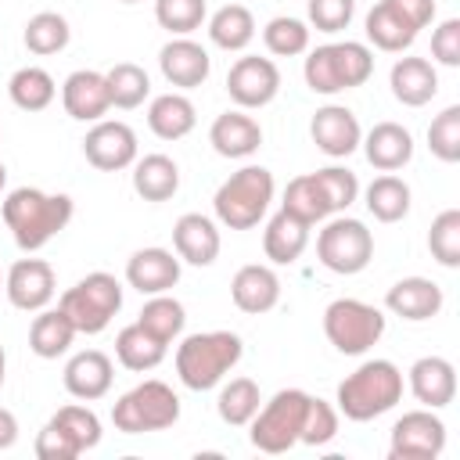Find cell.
<instances>
[{
    "label": "cell",
    "instance_id": "7",
    "mask_svg": "<svg viewBox=\"0 0 460 460\" xmlns=\"http://www.w3.org/2000/svg\"><path fill=\"white\" fill-rule=\"evenodd\" d=\"M180 420V395L165 381H140L119 402L111 406V424L122 435H144V431H165Z\"/></svg>",
    "mask_w": 460,
    "mask_h": 460
},
{
    "label": "cell",
    "instance_id": "53",
    "mask_svg": "<svg viewBox=\"0 0 460 460\" xmlns=\"http://www.w3.org/2000/svg\"><path fill=\"white\" fill-rule=\"evenodd\" d=\"M4 370H7V356H4V345H0V388H4Z\"/></svg>",
    "mask_w": 460,
    "mask_h": 460
},
{
    "label": "cell",
    "instance_id": "33",
    "mask_svg": "<svg viewBox=\"0 0 460 460\" xmlns=\"http://www.w3.org/2000/svg\"><path fill=\"white\" fill-rule=\"evenodd\" d=\"M208 40L219 50H244L255 40V18L241 4H226L208 18Z\"/></svg>",
    "mask_w": 460,
    "mask_h": 460
},
{
    "label": "cell",
    "instance_id": "6",
    "mask_svg": "<svg viewBox=\"0 0 460 460\" xmlns=\"http://www.w3.org/2000/svg\"><path fill=\"white\" fill-rule=\"evenodd\" d=\"M58 309L72 320L75 334H101L111 323V316L122 309V284L104 270L86 273L79 284L61 291Z\"/></svg>",
    "mask_w": 460,
    "mask_h": 460
},
{
    "label": "cell",
    "instance_id": "40",
    "mask_svg": "<svg viewBox=\"0 0 460 460\" xmlns=\"http://www.w3.org/2000/svg\"><path fill=\"white\" fill-rule=\"evenodd\" d=\"M104 79H108L111 108H122V111L140 108L144 97L151 93V79H147V72H144L140 65H133V61H119V65H111V68L104 72Z\"/></svg>",
    "mask_w": 460,
    "mask_h": 460
},
{
    "label": "cell",
    "instance_id": "46",
    "mask_svg": "<svg viewBox=\"0 0 460 460\" xmlns=\"http://www.w3.org/2000/svg\"><path fill=\"white\" fill-rule=\"evenodd\" d=\"M50 420H58L72 438H75V446L86 453V449H93L97 442H101V420H97V413L90 410V406H75V402H68V406H61Z\"/></svg>",
    "mask_w": 460,
    "mask_h": 460
},
{
    "label": "cell",
    "instance_id": "36",
    "mask_svg": "<svg viewBox=\"0 0 460 460\" xmlns=\"http://www.w3.org/2000/svg\"><path fill=\"white\" fill-rule=\"evenodd\" d=\"M137 323L144 327V331H151L158 341H176L180 334H183V323H187V313H183V302H176L172 295H151L147 302H144V309H140V316H137Z\"/></svg>",
    "mask_w": 460,
    "mask_h": 460
},
{
    "label": "cell",
    "instance_id": "18",
    "mask_svg": "<svg viewBox=\"0 0 460 460\" xmlns=\"http://www.w3.org/2000/svg\"><path fill=\"white\" fill-rule=\"evenodd\" d=\"M230 298H234V305L241 313L262 316V313H270L280 302V277L270 266H262V262H248V266H241L234 273Z\"/></svg>",
    "mask_w": 460,
    "mask_h": 460
},
{
    "label": "cell",
    "instance_id": "39",
    "mask_svg": "<svg viewBox=\"0 0 460 460\" xmlns=\"http://www.w3.org/2000/svg\"><path fill=\"white\" fill-rule=\"evenodd\" d=\"M22 40H25V47H29L32 54L50 58V54H58V50L68 47L72 29H68V22H65L58 11H40V14H32V18L25 22Z\"/></svg>",
    "mask_w": 460,
    "mask_h": 460
},
{
    "label": "cell",
    "instance_id": "3",
    "mask_svg": "<svg viewBox=\"0 0 460 460\" xmlns=\"http://www.w3.org/2000/svg\"><path fill=\"white\" fill-rule=\"evenodd\" d=\"M402 399V370L392 359H367L338 385V410L349 420H374Z\"/></svg>",
    "mask_w": 460,
    "mask_h": 460
},
{
    "label": "cell",
    "instance_id": "26",
    "mask_svg": "<svg viewBox=\"0 0 460 460\" xmlns=\"http://www.w3.org/2000/svg\"><path fill=\"white\" fill-rule=\"evenodd\" d=\"M359 144H363L367 162L381 172H395L413 158V137L399 122H377Z\"/></svg>",
    "mask_w": 460,
    "mask_h": 460
},
{
    "label": "cell",
    "instance_id": "21",
    "mask_svg": "<svg viewBox=\"0 0 460 460\" xmlns=\"http://www.w3.org/2000/svg\"><path fill=\"white\" fill-rule=\"evenodd\" d=\"M111 381H115V367L101 349H83L65 363V388L83 402L104 399Z\"/></svg>",
    "mask_w": 460,
    "mask_h": 460
},
{
    "label": "cell",
    "instance_id": "22",
    "mask_svg": "<svg viewBox=\"0 0 460 460\" xmlns=\"http://www.w3.org/2000/svg\"><path fill=\"white\" fill-rule=\"evenodd\" d=\"M219 230L208 216L201 212H187L176 219L172 226V248L180 255V262H190V266H212L216 255H219Z\"/></svg>",
    "mask_w": 460,
    "mask_h": 460
},
{
    "label": "cell",
    "instance_id": "23",
    "mask_svg": "<svg viewBox=\"0 0 460 460\" xmlns=\"http://www.w3.org/2000/svg\"><path fill=\"white\" fill-rule=\"evenodd\" d=\"M410 392L428 410L449 406L453 395H456V370H453V363L442 359V356H420L410 367Z\"/></svg>",
    "mask_w": 460,
    "mask_h": 460
},
{
    "label": "cell",
    "instance_id": "38",
    "mask_svg": "<svg viewBox=\"0 0 460 460\" xmlns=\"http://www.w3.org/2000/svg\"><path fill=\"white\" fill-rule=\"evenodd\" d=\"M280 208H284V212H291L295 219L309 223V226L331 216L327 198H323V190H320V183H316V176H313V172L295 176V180L284 187V201H280Z\"/></svg>",
    "mask_w": 460,
    "mask_h": 460
},
{
    "label": "cell",
    "instance_id": "11",
    "mask_svg": "<svg viewBox=\"0 0 460 460\" xmlns=\"http://www.w3.org/2000/svg\"><path fill=\"white\" fill-rule=\"evenodd\" d=\"M446 449V424L424 406L410 410L392 424L388 453L392 460H435Z\"/></svg>",
    "mask_w": 460,
    "mask_h": 460
},
{
    "label": "cell",
    "instance_id": "54",
    "mask_svg": "<svg viewBox=\"0 0 460 460\" xmlns=\"http://www.w3.org/2000/svg\"><path fill=\"white\" fill-rule=\"evenodd\" d=\"M4 183H7V169H4V162H0V190H4Z\"/></svg>",
    "mask_w": 460,
    "mask_h": 460
},
{
    "label": "cell",
    "instance_id": "19",
    "mask_svg": "<svg viewBox=\"0 0 460 460\" xmlns=\"http://www.w3.org/2000/svg\"><path fill=\"white\" fill-rule=\"evenodd\" d=\"M126 280L140 295H162L180 280V255L169 248H140L126 262Z\"/></svg>",
    "mask_w": 460,
    "mask_h": 460
},
{
    "label": "cell",
    "instance_id": "27",
    "mask_svg": "<svg viewBox=\"0 0 460 460\" xmlns=\"http://www.w3.org/2000/svg\"><path fill=\"white\" fill-rule=\"evenodd\" d=\"M305 244H309V223L295 219V216L284 212V208H280V212L266 223V230H262V252H266V259L277 262V266H291V262L305 252Z\"/></svg>",
    "mask_w": 460,
    "mask_h": 460
},
{
    "label": "cell",
    "instance_id": "13",
    "mask_svg": "<svg viewBox=\"0 0 460 460\" xmlns=\"http://www.w3.org/2000/svg\"><path fill=\"white\" fill-rule=\"evenodd\" d=\"M226 93L237 108H266L280 93V72L270 58H237L226 72Z\"/></svg>",
    "mask_w": 460,
    "mask_h": 460
},
{
    "label": "cell",
    "instance_id": "16",
    "mask_svg": "<svg viewBox=\"0 0 460 460\" xmlns=\"http://www.w3.org/2000/svg\"><path fill=\"white\" fill-rule=\"evenodd\" d=\"M61 104H65L68 119H75V122H101L108 115V108H111V93H108L104 72L75 68L61 86Z\"/></svg>",
    "mask_w": 460,
    "mask_h": 460
},
{
    "label": "cell",
    "instance_id": "8",
    "mask_svg": "<svg viewBox=\"0 0 460 460\" xmlns=\"http://www.w3.org/2000/svg\"><path fill=\"white\" fill-rule=\"evenodd\" d=\"M323 334L341 356H363L385 334V313L359 298H334L323 309Z\"/></svg>",
    "mask_w": 460,
    "mask_h": 460
},
{
    "label": "cell",
    "instance_id": "31",
    "mask_svg": "<svg viewBox=\"0 0 460 460\" xmlns=\"http://www.w3.org/2000/svg\"><path fill=\"white\" fill-rule=\"evenodd\" d=\"M165 341H158L151 331H144L140 323H129L115 334V356L126 370L133 374H144V370H155L162 359H165Z\"/></svg>",
    "mask_w": 460,
    "mask_h": 460
},
{
    "label": "cell",
    "instance_id": "10",
    "mask_svg": "<svg viewBox=\"0 0 460 460\" xmlns=\"http://www.w3.org/2000/svg\"><path fill=\"white\" fill-rule=\"evenodd\" d=\"M316 259L323 270L331 273H341V277H352L359 270L370 266L374 259V234L367 230V223L359 219H349V216H338L331 219L320 237H316Z\"/></svg>",
    "mask_w": 460,
    "mask_h": 460
},
{
    "label": "cell",
    "instance_id": "4",
    "mask_svg": "<svg viewBox=\"0 0 460 460\" xmlns=\"http://www.w3.org/2000/svg\"><path fill=\"white\" fill-rule=\"evenodd\" d=\"M374 72V54L367 43H356V40H345V43H323L316 50H309L305 65H302V75H305V86L313 93H341V90H352V86H363Z\"/></svg>",
    "mask_w": 460,
    "mask_h": 460
},
{
    "label": "cell",
    "instance_id": "20",
    "mask_svg": "<svg viewBox=\"0 0 460 460\" xmlns=\"http://www.w3.org/2000/svg\"><path fill=\"white\" fill-rule=\"evenodd\" d=\"M442 302H446L442 288H438L435 280H428V277H402V280H395V284L388 288V295H385L388 313H395V316H402V320H410V323H420V320L438 316Z\"/></svg>",
    "mask_w": 460,
    "mask_h": 460
},
{
    "label": "cell",
    "instance_id": "42",
    "mask_svg": "<svg viewBox=\"0 0 460 460\" xmlns=\"http://www.w3.org/2000/svg\"><path fill=\"white\" fill-rule=\"evenodd\" d=\"M428 252L446 270L460 266V208H446L435 216L431 234H428Z\"/></svg>",
    "mask_w": 460,
    "mask_h": 460
},
{
    "label": "cell",
    "instance_id": "28",
    "mask_svg": "<svg viewBox=\"0 0 460 460\" xmlns=\"http://www.w3.org/2000/svg\"><path fill=\"white\" fill-rule=\"evenodd\" d=\"M147 126L158 140H183L198 126V111L183 93H162L147 108Z\"/></svg>",
    "mask_w": 460,
    "mask_h": 460
},
{
    "label": "cell",
    "instance_id": "12",
    "mask_svg": "<svg viewBox=\"0 0 460 460\" xmlns=\"http://www.w3.org/2000/svg\"><path fill=\"white\" fill-rule=\"evenodd\" d=\"M83 155L101 172H119L137 162V133L119 119H101L83 137Z\"/></svg>",
    "mask_w": 460,
    "mask_h": 460
},
{
    "label": "cell",
    "instance_id": "49",
    "mask_svg": "<svg viewBox=\"0 0 460 460\" xmlns=\"http://www.w3.org/2000/svg\"><path fill=\"white\" fill-rule=\"evenodd\" d=\"M32 449H36L40 460H75V456L83 453V449L75 446V438H72L58 420H47V424H43V431L36 435V446H32Z\"/></svg>",
    "mask_w": 460,
    "mask_h": 460
},
{
    "label": "cell",
    "instance_id": "51",
    "mask_svg": "<svg viewBox=\"0 0 460 460\" xmlns=\"http://www.w3.org/2000/svg\"><path fill=\"white\" fill-rule=\"evenodd\" d=\"M417 32L424 29V25H431V18H435V0H388Z\"/></svg>",
    "mask_w": 460,
    "mask_h": 460
},
{
    "label": "cell",
    "instance_id": "30",
    "mask_svg": "<svg viewBox=\"0 0 460 460\" xmlns=\"http://www.w3.org/2000/svg\"><path fill=\"white\" fill-rule=\"evenodd\" d=\"M367 40H370L377 50L402 54V50L417 40V29H413L388 0H381V4H374V7L367 11Z\"/></svg>",
    "mask_w": 460,
    "mask_h": 460
},
{
    "label": "cell",
    "instance_id": "45",
    "mask_svg": "<svg viewBox=\"0 0 460 460\" xmlns=\"http://www.w3.org/2000/svg\"><path fill=\"white\" fill-rule=\"evenodd\" d=\"M313 176H316V183H320V190H323L331 212H345V208L356 201V194H359V180H356L352 169L327 165V169H316Z\"/></svg>",
    "mask_w": 460,
    "mask_h": 460
},
{
    "label": "cell",
    "instance_id": "48",
    "mask_svg": "<svg viewBox=\"0 0 460 460\" xmlns=\"http://www.w3.org/2000/svg\"><path fill=\"white\" fill-rule=\"evenodd\" d=\"M356 14V0H309V25L316 32H341Z\"/></svg>",
    "mask_w": 460,
    "mask_h": 460
},
{
    "label": "cell",
    "instance_id": "17",
    "mask_svg": "<svg viewBox=\"0 0 460 460\" xmlns=\"http://www.w3.org/2000/svg\"><path fill=\"white\" fill-rule=\"evenodd\" d=\"M158 68L165 75L169 86H180V90H194L208 79L212 72V58L201 43L187 40V36H176L169 40L162 50H158Z\"/></svg>",
    "mask_w": 460,
    "mask_h": 460
},
{
    "label": "cell",
    "instance_id": "34",
    "mask_svg": "<svg viewBox=\"0 0 460 460\" xmlns=\"http://www.w3.org/2000/svg\"><path fill=\"white\" fill-rule=\"evenodd\" d=\"M7 93H11L14 108H22V111H43V108H50V101L58 97V86H54V75H50L47 68L25 65V68H18V72L11 75Z\"/></svg>",
    "mask_w": 460,
    "mask_h": 460
},
{
    "label": "cell",
    "instance_id": "24",
    "mask_svg": "<svg viewBox=\"0 0 460 460\" xmlns=\"http://www.w3.org/2000/svg\"><path fill=\"white\" fill-rule=\"evenodd\" d=\"M392 97L406 108H420L438 93V72L428 58H399L388 75Z\"/></svg>",
    "mask_w": 460,
    "mask_h": 460
},
{
    "label": "cell",
    "instance_id": "15",
    "mask_svg": "<svg viewBox=\"0 0 460 460\" xmlns=\"http://www.w3.org/2000/svg\"><path fill=\"white\" fill-rule=\"evenodd\" d=\"M309 137L327 158H349L359 147L363 129H359V119L345 104H323L313 111Z\"/></svg>",
    "mask_w": 460,
    "mask_h": 460
},
{
    "label": "cell",
    "instance_id": "41",
    "mask_svg": "<svg viewBox=\"0 0 460 460\" xmlns=\"http://www.w3.org/2000/svg\"><path fill=\"white\" fill-rule=\"evenodd\" d=\"M262 43L270 54L277 58H295V54H305L309 50V25L302 18H291V14H277L266 22L262 29Z\"/></svg>",
    "mask_w": 460,
    "mask_h": 460
},
{
    "label": "cell",
    "instance_id": "50",
    "mask_svg": "<svg viewBox=\"0 0 460 460\" xmlns=\"http://www.w3.org/2000/svg\"><path fill=\"white\" fill-rule=\"evenodd\" d=\"M431 58L446 68L460 65V18H446L438 22V29L431 32Z\"/></svg>",
    "mask_w": 460,
    "mask_h": 460
},
{
    "label": "cell",
    "instance_id": "52",
    "mask_svg": "<svg viewBox=\"0 0 460 460\" xmlns=\"http://www.w3.org/2000/svg\"><path fill=\"white\" fill-rule=\"evenodd\" d=\"M18 442V417L0 406V449H11Z\"/></svg>",
    "mask_w": 460,
    "mask_h": 460
},
{
    "label": "cell",
    "instance_id": "37",
    "mask_svg": "<svg viewBox=\"0 0 460 460\" xmlns=\"http://www.w3.org/2000/svg\"><path fill=\"white\" fill-rule=\"evenodd\" d=\"M259 402H262V395H259V385H255L252 377H230V381L219 388L216 410H219V420H223V424L241 428V424H248V420L259 413Z\"/></svg>",
    "mask_w": 460,
    "mask_h": 460
},
{
    "label": "cell",
    "instance_id": "1",
    "mask_svg": "<svg viewBox=\"0 0 460 460\" xmlns=\"http://www.w3.org/2000/svg\"><path fill=\"white\" fill-rule=\"evenodd\" d=\"M72 212L68 194H47L40 187H18L4 198V223L22 252H40L72 223Z\"/></svg>",
    "mask_w": 460,
    "mask_h": 460
},
{
    "label": "cell",
    "instance_id": "55",
    "mask_svg": "<svg viewBox=\"0 0 460 460\" xmlns=\"http://www.w3.org/2000/svg\"><path fill=\"white\" fill-rule=\"evenodd\" d=\"M119 4H140V0H119Z\"/></svg>",
    "mask_w": 460,
    "mask_h": 460
},
{
    "label": "cell",
    "instance_id": "43",
    "mask_svg": "<svg viewBox=\"0 0 460 460\" xmlns=\"http://www.w3.org/2000/svg\"><path fill=\"white\" fill-rule=\"evenodd\" d=\"M428 147L438 162H460V104L442 108L428 126Z\"/></svg>",
    "mask_w": 460,
    "mask_h": 460
},
{
    "label": "cell",
    "instance_id": "25",
    "mask_svg": "<svg viewBox=\"0 0 460 460\" xmlns=\"http://www.w3.org/2000/svg\"><path fill=\"white\" fill-rule=\"evenodd\" d=\"M208 144H212V151L223 155V158H248V155L259 151L262 129H259V122H255L252 115H244V111H223V115L212 122V129H208Z\"/></svg>",
    "mask_w": 460,
    "mask_h": 460
},
{
    "label": "cell",
    "instance_id": "2",
    "mask_svg": "<svg viewBox=\"0 0 460 460\" xmlns=\"http://www.w3.org/2000/svg\"><path fill=\"white\" fill-rule=\"evenodd\" d=\"M241 352L244 345L234 331H198L180 341L176 374L190 392H208L241 363Z\"/></svg>",
    "mask_w": 460,
    "mask_h": 460
},
{
    "label": "cell",
    "instance_id": "35",
    "mask_svg": "<svg viewBox=\"0 0 460 460\" xmlns=\"http://www.w3.org/2000/svg\"><path fill=\"white\" fill-rule=\"evenodd\" d=\"M367 212L377 223H399L410 212V187H406V180H399L392 172L370 180V187H367Z\"/></svg>",
    "mask_w": 460,
    "mask_h": 460
},
{
    "label": "cell",
    "instance_id": "32",
    "mask_svg": "<svg viewBox=\"0 0 460 460\" xmlns=\"http://www.w3.org/2000/svg\"><path fill=\"white\" fill-rule=\"evenodd\" d=\"M75 341V327L61 309H40V316L29 327V349L40 359H58Z\"/></svg>",
    "mask_w": 460,
    "mask_h": 460
},
{
    "label": "cell",
    "instance_id": "47",
    "mask_svg": "<svg viewBox=\"0 0 460 460\" xmlns=\"http://www.w3.org/2000/svg\"><path fill=\"white\" fill-rule=\"evenodd\" d=\"M338 435V410L316 395H309V406H305V420H302V435L298 442L305 446H327L331 438Z\"/></svg>",
    "mask_w": 460,
    "mask_h": 460
},
{
    "label": "cell",
    "instance_id": "44",
    "mask_svg": "<svg viewBox=\"0 0 460 460\" xmlns=\"http://www.w3.org/2000/svg\"><path fill=\"white\" fill-rule=\"evenodd\" d=\"M205 14H208L205 0H155V22L172 36H187L201 29Z\"/></svg>",
    "mask_w": 460,
    "mask_h": 460
},
{
    "label": "cell",
    "instance_id": "9",
    "mask_svg": "<svg viewBox=\"0 0 460 460\" xmlns=\"http://www.w3.org/2000/svg\"><path fill=\"white\" fill-rule=\"evenodd\" d=\"M305 406H309V392H302V388H280L248 420L252 424V446L262 449V453H288L298 442V435H302Z\"/></svg>",
    "mask_w": 460,
    "mask_h": 460
},
{
    "label": "cell",
    "instance_id": "5",
    "mask_svg": "<svg viewBox=\"0 0 460 460\" xmlns=\"http://www.w3.org/2000/svg\"><path fill=\"white\" fill-rule=\"evenodd\" d=\"M270 201H273V172L262 165H244L219 183L212 208H216V219L223 226L252 230L266 216Z\"/></svg>",
    "mask_w": 460,
    "mask_h": 460
},
{
    "label": "cell",
    "instance_id": "14",
    "mask_svg": "<svg viewBox=\"0 0 460 460\" xmlns=\"http://www.w3.org/2000/svg\"><path fill=\"white\" fill-rule=\"evenodd\" d=\"M4 291H7V302L22 313H40L50 305L54 291H58V280H54V266L43 262V259H18L7 277H4Z\"/></svg>",
    "mask_w": 460,
    "mask_h": 460
},
{
    "label": "cell",
    "instance_id": "29",
    "mask_svg": "<svg viewBox=\"0 0 460 460\" xmlns=\"http://www.w3.org/2000/svg\"><path fill=\"white\" fill-rule=\"evenodd\" d=\"M133 190L144 201H169L180 190V165L169 155H144L133 162Z\"/></svg>",
    "mask_w": 460,
    "mask_h": 460
}]
</instances>
